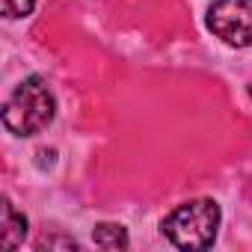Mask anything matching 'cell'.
Masks as SVG:
<instances>
[{"instance_id": "6da1fadb", "label": "cell", "mask_w": 252, "mask_h": 252, "mask_svg": "<svg viewBox=\"0 0 252 252\" xmlns=\"http://www.w3.org/2000/svg\"><path fill=\"white\" fill-rule=\"evenodd\" d=\"M57 101L42 77H24L3 104V125L18 137H33L54 122Z\"/></svg>"}, {"instance_id": "7a4b0ae2", "label": "cell", "mask_w": 252, "mask_h": 252, "mask_svg": "<svg viewBox=\"0 0 252 252\" xmlns=\"http://www.w3.org/2000/svg\"><path fill=\"white\" fill-rule=\"evenodd\" d=\"M160 231L178 249H208L220 231V205L214 199H190L163 217Z\"/></svg>"}, {"instance_id": "3957f363", "label": "cell", "mask_w": 252, "mask_h": 252, "mask_svg": "<svg viewBox=\"0 0 252 252\" xmlns=\"http://www.w3.org/2000/svg\"><path fill=\"white\" fill-rule=\"evenodd\" d=\"M208 30L231 48L252 45V0H214L208 6Z\"/></svg>"}, {"instance_id": "277c9868", "label": "cell", "mask_w": 252, "mask_h": 252, "mask_svg": "<svg viewBox=\"0 0 252 252\" xmlns=\"http://www.w3.org/2000/svg\"><path fill=\"white\" fill-rule=\"evenodd\" d=\"M24 237H27V217L6 199V202H3V228H0V246H3V249H15Z\"/></svg>"}, {"instance_id": "5b68a950", "label": "cell", "mask_w": 252, "mask_h": 252, "mask_svg": "<svg viewBox=\"0 0 252 252\" xmlns=\"http://www.w3.org/2000/svg\"><path fill=\"white\" fill-rule=\"evenodd\" d=\"M92 240H95V246H101V249H125V246H128V234H125V228L116 225V222H101V225H95Z\"/></svg>"}, {"instance_id": "8992f818", "label": "cell", "mask_w": 252, "mask_h": 252, "mask_svg": "<svg viewBox=\"0 0 252 252\" xmlns=\"http://www.w3.org/2000/svg\"><path fill=\"white\" fill-rule=\"evenodd\" d=\"M36 6V0H3V15L6 18H24Z\"/></svg>"}, {"instance_id": "52a82bcc", "label": "cell", "mask_w": 252, "mask_h": 252, "mask_svg": "<svg viewBox=\"0 0 252 252\" xmlns=\"http://www.w3.org/2000/svg\"><path fill=\"white\" fill-rule=\"evenodd\" d=\"M249 95H252V89H249Z\"/></svg>"}]
</instances>
